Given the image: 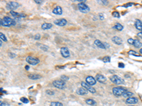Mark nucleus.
<instances>
[{
  "mask_svg": "<svg viewBox=\"0 0 142 106\" xmlns=\"http://www.w3.org/2000/svg\"><path fill=\"white\" fill-rule=\"evenodd\" d=\"M53 85L54 86V87L59 88V89H63L65 87V82L60 80H55L53 82Z\"/></svg>",
  "mask_w": 142,
  "mask_h": 106,
  "instance_id": "7",
  "label": "nucleus"
},
{
  "mask_svg": "<svg viewBox=\"0 0 142 106\" xmlns=\"http://www.w3.org/2000/svg\"><path fill=\"white\" fill-rule=\"evenodd\" d=\"M0 106H9V104H7V102H4L3 101L0 100Z\"/></svg>",
  "mask_w": 142,
  "mask_h": 106,
  "instance_id": "33",
  "label": "nucleus"
},
{
  "mask_svg": "<svg viewBox=\"0 0 142 106\" xmlns=\"http://www.w3.org/2000/svg\"><path fill=\"white\" fill-rule=\"evenodd\" d=\"M60 54L64 58H68L70 56V53L67 47H63L60 49Z\"/></svg>",
  "mask_w": 142,
  "mask_h": 106,
  "instance_id": "8",
  "label": "nucleus"
},
{
  "mask_svg": "<svg viewBox=\"0 0 142 106\" xmlns=\"http://www.w3.org/2000/svg\"><path fill=\"white\" fill-rule=\"evenodd\" d=\"M128 106H135V105H128Z\"/></svg>",
  "mask_w": 142,
  "mask_h": 106,
  "instance_id": "49",
  "label": "nucleus"
},
{
  "mask_svg": "<svg viewBox=\"0 0 142 106\" xmlns=\"http://www.w3.org/2000/svg\"><path fill=\"white\" fill-rule=\"evenodd\" d=\"M51 106H63V105L60 102L56 101V102H51Z\"/></svg>",
  "mask_w": 142,
  "mask_h": 106,
  "instance_id": "28",
  "label": "nucleus"
},
{
  "mask_svg": "<svg viewBox=\"0 0 142 106\" xmlns=\"http://www.w3.org/2000/svg\"><path fill=\"white\" fill-rule=\"evenodd\" d=\"M88 91L87 89H85V88L83 87H81V88H79L77 91H76V93L78 94V95H87L88 93Z\"/></svg>",
  "mask_w": 142,
  "mask_h": 106,
  "instance_id": "16",
  "label": "nucleus"
},
{
  "mask_svg": "<svg viewBox=\"0 0 142 106\" xmlns=\"http://www.w3.org/2000/svg\"><path fill=\"white\" fill-rule=\"evenodd\" d=\"M67 21L65 18H61V19H56L54 21V23L56 25L58 26H65L67 24Z\"/></svg>",
  "mask_w": 142,
  "mask_h": 106,
  "instance_id": "11",
  "label": "nucleus"
},
{
  "mask_svg": "<svg viewBox=\"0 0 142 106\" xmlns=\"http://www.w3.org/2000/svg\"><path fill=\"white\" fill-rule=\"evenodd\" d=\"M41 48L42 49H43L44 51H47V50H48V47L45 46V45H42V46L41 47Z\"/></svg>",
  "mask_w": 142,
  "mask_h": 106,
  "instance_id": "35",
  "label": "nucleus"
},
{
  "mask_svg": "<svg viewBox=\"0 0 142 106\" xmlns=\"http://www.w3.org/2000/svg\"><path fill=\"white\" fill-rule=\"evenodd\" d=\"M10 14H11L13 17H14V18H25V17L26 16V15L24 14H19V13L15 12L14 11H10Z\"/></svg>",
  "mask_w": 142,
  "mask_h": 106,
  "instance_id": "13",
  "label": "nucleus"
},
{
  "mask_svg": "<svg viewBox=\"0 0 142 106\" xmlns=\"http://www.w3.org/2000/svg\"><path fill=\"white\" fill-rule=\"evenodd\" d=\"M134 46L136 48H140L142 46V43L138 40H134Z\"/></svg>",
  "mask_w": 142,
  "mask_h": 106,
  "instance_id": "22",
  "label": "nucleus"
},
{
  "mask_svg": "<svg viewBox=\"0 0 142 106\" xmlns=\"http://www.w3.org/2000/svg\"><path fill=\"white\" fill-rule=\"evenodd\" d=\"M28 77L31 79V80H37V79H39L41 78V76L39 75V74H29Z\"/></svg>",
  "mask_w": 142,
  "mask_h": 106,
  "instance_id": "20",
  "label": "nucleus"
},
{
  "mask_svg": "<svg viewBox=\"0 0 142 106\" xmlns=\"http://www.w3.org/2000/svg\"><path fill=\"white\" fill-rule=\"evenodd\" d=\"M40 38H41V35H40L39 34H36V35L34 36V39H35V40H38L40 39Z\"/></svg>",
  "mask_w": 142,
  "mask_h": 106,
  "instance_id": "36",
  "label": "nucleus"
},
{
  "mask_svg": "<svg viewBox=\"0 0 142 106\" xmlns=\"http://www.w3.org/2000/svg\"><path fill=\"white\" fill-rule=\"evenodd\" d=\"M138 102V98H136V97H130L128 98L126 100V103L127 104H129V105H134V104H136Z\"/></svg>",
  "mask_w": 142,
  "mask_h": 106,
  "instance_id": "14",
  "label": "nucleus"
},
{
  "mask_svg": "<svg viewBox=\"0 0 142 106\" xmlns=\"http://www.w3.org/2000/svg\"><path fill=\"white\" fill-rule=\"evenodd\" d=\"M138 36L139 37V38H142V31H141V32H139L138 34Z\"/></svg>",
  "mask_w": 142,
  "mask_h": 106,
  "instance_id": "44",
  "label": "nucleus"
},
{
  "mask_svg": "<svg viewBox=\"0 0 142 106\" xmlns=\"http://www.w3.org/2000/svg\"><path fill=\"white\" fill-rule=\"evenodd\" d=\"M86 103L87 104V105H96V102L94 101V100H92V99H87V100H86Z\"/></svg>",
  "mask_w": 142,
  "mask_h": 106,
  "instance_id": "26",
  "label": "nucleus"
},
{
  "mask_svg": "<svg viewBox=\"0 0 142 106\" xmlns=\"http://www.w3.org/2000/svg\"><path fill=\"white\" fill-rule=\"evenodd\" d=\"M129 55H133V56H136V57H141V55L137 53L136 52L134 51V50H129Z\"/></svg>",
  "mask_w": 142,
  "mask_h": 106,
  "instance_id": "25",
  "label": "nucleus"
},
{
  "mask_svg": "<svg viewBox=\"0 0 142 106\" xmlns=\"http://www.w3.org/2000/svg\"><path fill=\"white\" fill-rule=\"evenodd\" d=\"M112 16H113L114 18H119L120 17V13H119V12H117V11H114V12L112 13Z\"/></svg>",
  "mask_w": 142,
  "mask_h": 106,
  "instance_id": "31",
  "label": "nucleus"
},
{
  "mask_svg": "<svg viewBox=\"0 0 142 106\" xmlns=\"http://www.w3.org/2000/svg\"><path fill=\"white\" fill-rule=\"evenodd\" d=\"M102 61H103L104 62H105V63H107V62H110L111 58H110V57L107 56V57H105L102 59Z\"/></svg>",
  "mask_w": 142,
  "mask_h": 106,
  "instance_id": "30",
  "label": "nucleus"
},
{
  "mask_svg": "<svg viewBox=\"0 0 142 106\" xmlns=\"http://www.w3.org/2000/svg\"><path fill=\"white\" fill-rule=\"evenodd\" d=\"M128 42L129 43V44H132L133 45V43H134V40L132 39V38H129V39H128Z\"/></svg>",
  "mask_w": 142,
  "mask_h": 106,
  "instance_id": "39",
  "label": "nucleus"
},
{
  "mask_svg": "<svg viewBox=\"0 0 142 106\" xmlns=\"http://www.w3.org/2000/svg\"><path fill=\"white\" fill-rule=\"evenodd\" d=\"M132 95H134V93H132V92H130V91H126L123 95H122V96L124 97V98H130V97H131Z\"/></svg>",
  "mask_w": 142,
  "mask_h": 106,
  "instance_id": "24",
  "label": "nucleus"
},
{
  "mask_svg": "<svg viewBox=\"0 0 142 106\" xmlns=\"http://www.w3.org/2000/svg\"><path fill=\"white\" fill-rule=\"evenodd\" d=\"M60 79L62 81H67V80H69V77L68 76H65V75H63V76H61V77H60Z\"/></svg>",
  "mask_w": 142,
  "mask_h": 106,
  "instance_id": "32",
  "label": "nucleus"
},
{
  "mask_svg": "<svg viewBox=\"0 0 142 106\" xmlns=\"http://www.w3.org/2000/svg\"><path fill=\"white\" fill-rule=\"evenodd\" d=\"M78 7L79 11H80V12H82V13H84V14L88 13V12L90 11V7H89L87 4H85V3H84V2H80V3H79V4H78Z\"/></svg>",
  "mask_w": 142,
  "mask_h": 106,
  "instance_id": "4",
  "label": "nucleus"
},
{
  "mask_svg": "<svg viewBox=\"0 0 142 106\" xmlns=\"http://www.w3.org/2000/svg\"><path fill=\"white\" fill-rule=\"evenodd\" d=\"M102 3L104 4V5H107L109 4V2L107 1H105V0H102Z\"/></svg>",
  "mask_w": 142,
  "mask_h": 106,
  "instance_id": "40",
  "label": "nucleus"
},
{
  "mask_svg": "<svg viewBox=\"0 0 142 106\" xmlns=\"http://www.w3.org/2000/svg\"><path fill=\"white\" fill-rule=\"evenodd\" d=\"M94 45H95L96 46H97L98 47H100L101 49H106L105 47V45H104V44H103V42H102L99 40H96L95 41H94Z\"/></svg>",
  "mask_w": 142,
  "mask_h": 106,
  "instance_id": "21",
  "label": "nucleus"
},
{
  "mask_svg": "<svg viewBox=\"0 0 142 106\" xmlns=\"http://www.w3.org/2000/svg\"><path fill=\"white\" fill-rule=\"evenodd\" d=\"M114 28L115 29H116L117 31H121L123 30L124 26H123L122 24H120V23H116V25H114Z\"/></svg>",
  "mask_w": 142,
  "mask_h": 106,
  "instance_id": "23",
  "label": "nucleus"
},
{
  "mask_svg": "<svg viewBox=\"0 0 142 106\" xmlns=\"http://www.w3.org/2000/svg\"><path fill=\"white\" fill-rule=\"evenodd\" d=\"M53 13L56 15H61L63 14V9L60 6H57L53 10Z\"/></svg>",
  "mask_w": 142,
  "mask_h": 106,
  "instance_id": "18",
  "label": "nucleus"
},
{
  "mask_svg": "<svg viewBox=\"0 0 142 106\" xmlns=\"http://www.w3.org/2000/svg\"><path fill=\"white\" fill-rule=\"evenodd\" d=\"M9 56L11 57V58H14L16 57V55L14 53H12V52H9Z\"/></svg>",
  "mask_w": 142,
  "mask_h": 106,
  "instance_id": "34",
  "label": "nucleus"
},
{
  "mask_svg": "<svg viewBox=\"0 0 142 106\" xmlns=\"http://www.w3.org/2000/svg\"><path fill=\"white\" fill-rule=\"evenodd\" d=\"M134 25H135V27H136V28L137 30H138L140 31H142V22L140 20H138V19L136 20Z\"/></svg>",
  "mask_w": 142,
  "mask_h": 106,
  "instance_id": "17",
  "label": "nucleus"
},
{
  "mask_svg": "<svg viewBox=\"0 0 142 106\" xmlns=\"http://www.w3.org/2000/svg\"><path fill=\"white\" fill-rule=\"evenodd\" d=\"M95 79H96L97 81H99L100 83H102V84L105 83L107 81L106 77L102 74H97L95 76Z\"/></svg>",
  "mask_w": 142,
  "mask_h": 106,
  "instance_id": "12",
  "label": "nucleus"
},
{
  "mask_svg": "<svg viewBox=\"0 0 142 106\" xmlns=\"http://www.w3.org/2000/svg\"><path fill=\"white\" fill-rule=\"evenodd\" d=\"M46 93L47 94H49V95H53L54 92L52 91H46Z\"/></svg>",
  "mask_w": 142,
  "mask_h": 106,
  "instance_id": "38",
  "label": "nucleus"
},
{
  "mask_svg": "<svg viewBox=\"0 0 142 106\" xmlns=\"http://www.w3.org/2000/svg\"><path fill=\"white\" fill-rule=\"evenodd\" d=\"M25 69H26V70H29V66H26V67H25Z\"/></svg>",
  "mask_w": 142,
  "mask_h": 106,
  "instance_id": "45",
  "label": "nucleus"
},
{
  "mask_svg": "<svg viewBox=\"0 0 142 106\" xmlns=\"http://www.w3.org/2000/svg\"><path fill=\"white\" fill-rule=\"evenodd\" d=\"M26 61L27 63H29V64L33 65V66L37 65V64L40 62L39 59H38V58H36V57H31V56H28V57L26 58Z\"/></svg>",
  "mask_w": 142,
  "mask_h": 106,
  "instance_id": "5",
  "label": "nucleus"
},
{
  "mask_svg": "<svg viewBox=\"0 0 142 106\" xmlns=\"http://www.w3.org/2000/svg\"><path fill=\"white\" fill-rule=\"evenodd\" d=\"M126 91H127V90L122 87H114L112 88V93L116 97L122 95Z\"/></svg>",
  "mask_w": 142,
  "mask_h": 106,
  "instance_id": "3",
  "label": "nucleus"
},
{
  "mask_svg": "<svg viewBox=\"0 0 142 106\" xmlns=\"http://www.w3.org/2000/svg\"><path fill=\"white\" fill-rule=\"evenodd\" d=\"M2 41L1 40H0V47H2Z\"/></svg>",
  "mask_w": 142,
  "mask_h": 106,
  "instance_id": "48",
  "label": "nucleus"
},
{
  "mask_svg": "<svg viewBox=\"0 0 142 106\" xmlns=\"http://www.w3.org/2000/svg\"><path fill=\"white\" fill-rule=\"evenodd\" d=\"M85 80H86V83H87V84L90 85V86H94V85H95L96 83H97V81H96L95 78H94V77L92 76H87Z\"/></svg>",
  "mask_w": 142,
  "mask_h": 106,
  "instance_id": "10",
  "label": "nucleus"
},
{
  "mask_svg": "<svg viewBox=\"0 0 142 106\" xmlns=\"http://www.w3.org/2000/svg\"><path fill=\"white\" fill-rule=\"evenodd\" d=\"M16 21L7 16H4L2 19V26H4V27H11V26H14L16 25Z\"/></svg>",
  "mask_w": 142,
  "mask_h": 106,
  "instance_id": "1",
  "label": "nucleus"
},
{
  "mask_svg": "<svg viewBox=\"0 0 142 106\" xmlns=\"http://www.w3.org/2000/svg\"><path fill=\"white\" fill-rule=\"evenodd\" d=\"M139 53H140L141 55H142V48L140 49V50H139Z\"/></svg>",
  "mask_w": 142,
  "mask_h": 106,
  "instance_id": "47",
  "label": "nucleus"
},
{
  "mask_svg": "<svg viewBox=\"0 0 142 106\" xmlns=\"http://www.w3.org/2000/svg\"><path fill=\"white\" fill-rule=\"evenodd\" d=\"M119 67L124 68V64H122V63H120V64H119Z\"/></svg>",
  "mask_w": 142,
  "mask_h": 106,
  "instance_id": "43",
  "label": "nucleus"
},
{
  "mask_svg": "<svg viewBox=\"0 0 142 106\" xmlns=\"http://www.w3.org/2000/svg\"><path fill=\"white\" fill-rule=\"evenodd\" d=\"M81 85H82V86L83 88H85V89H87L89 92H90V93H94L96 92L95 89H94L93 87H92L90 85L87 84L86 82L82 81V82H81Z\"/></svg>",
  "mask_w": 142,
  "mask_h": 106,
  "instance_id": "9",
  "label": "nucleus"
},
{
  "mask_svg": "<svg viewBox=\"0 0 142 106\" xmlns=\"http://www.w3.org/2000/svg\"><path fill=\"white\" fill-rule=\"evenodd\" d=\"M20 100H21V102H23V103H28V102H29V99L26 98V97H22V98H21Z\"/></svg>",
  "mask_w": 142,
  "mask_h": 106,
  "instance_id": "29",
  "label": "nucleus"
},
{
  "mask_svg": "<svg viewBox=\"0 0 142 106\" xmlns=\"http://www.w3.org/2000/svg\"><path fill=\"white\" fill-rule=\"evenodd\" d=\"M0 40H1L2 41H4V42L7 41V38L6 35L3 33H1V32H0Z\"/></svg>",
  "mask_w": 142,
  "mask_h": 106,
  "instance_id": "27",
  "label": "nucleus"
},
{
  "mask_svg": "<svg viewBox=\"0 0 142 106\" xmlns=\"http://www.w3.org/2000/svg\"><path fill=\"white\" fill-rule=\"evenodd\" d=\"M35 2H36V4H42V3H43V1H41V0H36Z\"/></svg>",
  "mask_w": 142,
  "mask_h": 106,
  "instance_id": "41",
  "label": "nucleus"
},
{
  "mask_svg": "<svg viewBox=\"0 0 142 106\" xmlns=\"http://www.w3.org/2000/svg\"><path fill=\"white\" fill-rule=\"evenodd\" d=\"M112 41L116 45H122V42H123L122 39L121 38H120V37H118V36H114L112 38Z\"/></svg>",
  "mask_w": 142,
  "mask_h": 106,
  "instance_id": "15",
  "label": "nucleus"
},
{
  "mask_svg": "<svg viewBox=\"0 0 142 106\" xmlns=\"http://www.w3.org/2000/svg\"><path fill=\"white\" fill-rule=\"evenodd\" d=\"M110 81L114 84H116V85H120V84H123L124 83V81L122 78H121L120 76H116V75H113L112 76H110L109 78Z\"/></svg>",
  "mask_w": 142,
  "mask_h": 106,
  "instance_id": "2",
  "label": "nucleus"
},
{
  "mask_svg": "<svg viewBox=\"0 0 142 106\" xmlns=\"http://www.w3.org/2000/svg\"><path fill=\"white\" fill-rule=\"evenodd\" d=\"M103 44H104V45H105V48H108V47H109V44H107V42H105V43H103Z\"/></svg>",
  "mask_w": 142,
  "mask_h": 106,
  "instance_id": "42",
  "label": "nucleus"
},
{
  "mask_svg": "<svg viewBox=\"0 0 142 106\" xmlns=\"http://www.w3.org/2000/svg\"><path fill=\"white\" fill-rule=\"evenodd\" d=\"M20 4L16 2H9L7 4V9L11 11H14L17 8H19Z\"/></svg>",
  "mask_w": 142,
  "mask_h": 106,
  "instance_id": "6",
  "label": "nucleus"
},
{
  "mask_svg": "<svg viewBox=\"0 0 142 106\" xmlns=\"http://www.w3.org/2000/svg\"><path fill=\"white\" fill-rule=\"evenodd\" d=\"M0 98H1V96H0Z\"/></svg>",
  "mask_w": 142,
  "mask_h": 106,
  "instance_id": "50",
  "label": "nucleus"
},
{
  "mask_svg": "<svg viewBox=\"0 0 142 106\" xmlns=\"http://www.w3.org/2000/svg\"><path fill=\"white\" fill-rule=\"evenodd\" d=\"M53 27V25L50 23H44L41 25V28L43 30H49Z\"/></svg>",
  "mask_w": 142,
  "mask_h": 106,
  "instance_id": "19",
  "label": "nucleus"
},
{
  "mask_svg": "<svg viewBox=\"0 0 142 106\" xmlns=\"http://www.w3.org/2000/svg\"><path fill=\"white\" fill-rule=\"evenodd\" d=\"M99 16H100V20H104L105 17H104V14H103L102 13H100V14H99Z\"/></svg>",
  "mask_w": 142,
  "mask_h": 106,
  "instance_id": "37",
  "label": "nucleus"
},
{
  "mask_svg": "<svg viewBox=\"0 0 142 106\" xmlns=\"http://www.w3.org/2000/svg\"><path fill=\"white\" fill-rule=\"evenodd\" d=\"M2 19L0 18V26H2Z\"/></svg>",
  "mask_w": 142,
  "mask_h": 106,
  "instance_id": "46",
  "label": "nucleus"
}]
</instances>
